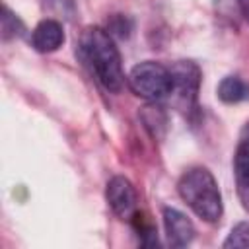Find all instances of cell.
<instances>
[{
    "instance_id": "obj_12",
    "label": "cell",
    "mask_w": 249,
    "mask_h": 249,
    "mask_svg": "<svg viewBox=\"0 0 249 249\" xmlns=\"http://www.w3.org/2000/svg\"><path fill=\"white\" fill-rule=\"evenodd\" d=\"M132 29V21L128 18H124L123 14H115L109 19V33H115L119 37H128Z\"/></svg>"
},
{
    "instance_id": "obj_13",
    "label": "cell",
    "mask_w": 249,
    "mask_h": 249,
    "mask_svg": "<svg viewBox=\"0 0 249 249\" xmlns=\"http://www.w3.org/2000/svg\"><path fill=\"white\" fill-rule=\"evenodd\" d=\"M45 6H49V10H53L54 14L72 19L76 14V6L74 0H45Z\"/></svg>"
},
{
    "instance_id": "obj_7",
    "label": "cell",
    "mask_w": 249,
    "mask_h": 249,
    "mask_svg": "<svg viewBox=\"0 0 249 249\" xmlns=\"http://www.w3.org/2000/svg\"><path fill=\"white\" fill-rule=\"evenodd\" d=\"M233 175L237 196L245 210H249V134L243 136L235 148L233 156Z\"/></svg>"
},
{
    "instance_id": "obj_11",
    "label": "cell",
    "mask_w": 249,
    "mask_h": 249,
    "mask_svg": "<svg viewBox=\"0 0 249 249\" xmlns=\"http://www.w3.org/2000/svg\"><path fill=\"white\" fill-rule=\"evenodd\" d=\"M222 247H249V222H239L231 228Z\"/></svg>"
},
{
    "instance_id": "obj_1",
    "label": "cell",
    "mask_w": 249,
    "mask_h": 249,
    "mask_svg": "<svg viewBox=\"0 0 249 249\" xmlns=\"http://www.w3.org/2000/svg\"><path fill=\"white\" fill-rule=\"evenodd\" d=\"M80 56L89 66L97 82L107 91H121L124 84L123 60L121 53L111 37V33L103 27H86L80 35Z\"/></svg>"
},
{
    "instance_id": "obj_2",
    "label": "cell",
    "mask_w": 249,
    "mask_h": 249,
    "mask_svg": "<svg viewBox=\"0 0 249 249\" xmlns=\"http://www.w3.org/2000/svg\"><path fill=\"white\" fill-rule=\"evenodd\" d=\"M179 196L185 204L204 222H218L224 214L222 193L214 175L206 167H191L187 169L177 183Z\"/></svg>"
},
{
    "instance_id": "obj_14",
    "label": "cell",
    "mask_w": 249,
    "mask_h": 249,
    "mask_svg": "<svg viewBox=\"0 0 249 249\" xmlns=\"http://www.w3.org/2000/svg\"><path fill=\"white\" fill-rule=\"evenodd\" d=\"M237 2V6L241 8V12H243V16L249 19V0H235Z\"/></svg>"
},
{
    "instance_id": "obj_4",
    "label": "cell",
    "mask_w": 249,
    "mask_h": 249,
    "mask_svg": "<svg viewBox=\"0 0 249 249\" xmlns=\"http://www.w3.org/2000/svg\"><path fill=\"white\" fill-rule=\"evenodd\" d=\"M169 70L173 76L171 95L175 97V103L183 111H195L198 89H200V80H202L198 64L193 60H177L169 66Z\"/></svg>"
},
{
    "instance_id": "obj_8",
    "label": "cell",
    "mask_w": 249,
    "mask_h": 249,
    "mask_svg": "<svg viewBox=\"0 0 249 249\" xmlns=\"http://www.w3.org/2000/svg\"><path fill=\"white\" fill-rule=\"evenodd\" d=\"M31 43L39 53H53L64 43V29L56 19H43L31 33Z\"/></svg>"
},
{
    "instance_id": "obj_10",
    "label": "cell",
    "mask_w": 249,
    "mask_h": 249,
    "mask_svg": "<svg viewBox=\"0 0 249 249\" xmlns=\"http://www.w3.org/2000/svg\"><path fill=\"white\" fill-rule=\"evenodd\" d=\"M23 31H25V27L19 21V18L16 14H12V10L8 6H4V14H2V37H4V41L12 39V37H21Z\"/></svg>"
},
{
    "instance_id": "obj_3",
    "label": "cell",
    "mask_w": 249,
    "mask_h": 249,
    "mask_svg": "<svg viewBox=\"0 0 249 249\" xmlns=\"http://www.w3.org/2000/svg\"><path fill=\"white\" fill-rule=\"evenodd\" d=\"M126 80H128L130 89L148 101H160L171 95L173 91L171 70L169 66H163L161 62H154V60L140 62L132 66Z\"/></svg>"
},
{
    "instance_id": "obj_5",
    "label": "cell",
    "mask_w": 249,
    "mask_h": 249,
    "mask_svg": "<svg viewBox=\"0 0 249 249\" xmlns=\"http://www.w3.org/2000/svg\"><path fill=\"white\" fill-rule=\"evenodd\" d=\"M107 202L111 206V210L123 218V220H130L132 214L136 212V202H138V195L134 185L123 177V175H115L111 177V181L107 183V191H105Z\"/></svg>"
},
{
    "instance_id": "obj_6",
    "label": "cell",
    "mask_w": 249,
    "mask_h": 249,
    "mask_svg": "<svg viewBox=\"0 0 249 249\" xmlns=\"http://www.w3.org/2000/svg\"><path fill=\"white\" fill-rule=\"evenodd\" d=\"M161 216H163L165 235H167V241L171 247H187L195 239L196 230L187 214H183L177 208L165 206Z\"/></svg>"
},
{
    "instance_id": "obj_9",
    "label": "cell",
    "mask_w": 249,
    "mask_h": 249,
    "mask_svg": "<svg viewBox=\"0 0 249 249\" xmlns=\"http://www.w3.org/2000/svg\"><path fill=\"white\" fill-rule=\"evenodd\" d=\"M218 97L224 103H239L249 99V86L239 76H226L218 84Z\"/></svg>"
}]
</instances>
